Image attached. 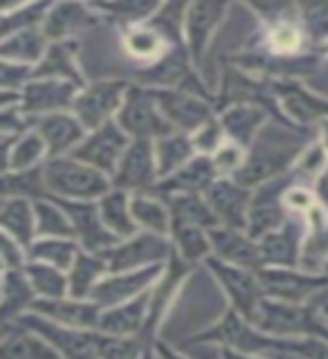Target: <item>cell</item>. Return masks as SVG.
<instances>
[{
  "instance_id": "603a6c76",
  "label": "cell",
  "mask_w": 328,
  "mask_h": 359,
  "mask_svg": "<svg viewBox=\"0 0 328 359\" xmlns=\"http://www.w3.org/2000/svg\"><path fill=\"white\" fill-rule=\"evenodd\" d=\"M256 276L261 280L265 292L288 303L301 301L303 297H308L313 290H317L326 283L324 278L301 276L297 272H290V269H270V272H256Z\"/></svg>"
},
{
  "instance_id": "f35d334b",
  "label": "cell",
  "mask_w": 328,
  "mask_h": 359,
  "mask_svg": "<svg viewBox=\"0 0 328 359\" xmlns=\"http://www.w3.org/2000/svg\"><path fill=\"white\" fill-rule=\"evenodd\" d=\"M34 299V287L27 274H20L18 269H5L3 278V314L5 319L18 317L22 308H27Z\"/></svg>"
},
{
  "instance_id": "44dd1931",
  "label": "cell",
  "mask_w": 328,
  "mask_h": 359,
  "mask_svg": "<svg viewBox=\"0 0 328 359\" xmlns=\"http://www.w3.org/2000/svg\"><path fill=\"white\" fill-rule=\"evenodd\" d=\"M37 133L48 144V153L52 157H59L65 151H74L79 142L84 140V123L65 112H52L43 115L37 123Z\"/></svg>"
},
{
  "instance_id": "f546056e",
  "label": "cell",
  "mask_w": 328,
  "mask_h": 359,
  "mask_svg": "<svg viewBox=\"0 0 328 359\" xmlns=\"http://www.w3.org/2000/svg\"><path fill=\"white\" fill-rule=\"evenodd\" d=\"M90 14L86 11L84 5H70V3H63V5H54L50 9L48 18H45V27L43 34L48 39L54 41H61L70 34L84 29L90 25Z\"/></svg>"
},
{
  "instance_id": "b9f144b4",
  "label": "cell",
  "mask_w": 328,
  "mask_h": 359,
  "mask_svg": "<svg viewBox=\"0 0 328 359\" xmlns=\"http://www.w3.org/2000/svg\"><path fill=\"white\" fill-rule=\"evenodd\" d=\"M45 191H48V187H45L43 168H29V171H18V173H5V180H3L5 198L34 196L37 200H41Z\"/></svg>"
},
{
  "instance_id": "d6986e66",
  "label": "cell",
  "mask_w": 328,
  "mask_h": 359,
  "mask_svg": "<svg viewBox=\"0 0 328 359\" xmlns=\"http://www.w3.org/2000/svg\"><path fill=\"white\" fill-rule=\"evenodd\" d=\"M34 310L41 312L43 317L59 321L67 328H99L101 306L95 301L84 303L79 299H41L34 303Z\"/></svg>"
},
{
  "instance_id": "f907efd6",
  "label": "cell",
  "mask_w": 328,
  "mask_h": 359,
  "mask_svg": "<svg viewBox=\"0 0 328 359\" xmlns=\"http://www.w3.org/2000/svg\"><path fill=\"white\" fill-rule=\"evenodd\" d=\"M273 45L279 50V52H292L299 45V34L297 29L284 22V25H279L275 32H273Z\"/></svg>"
},
{
  "instance_id": "d4e9b609",
  "label": "cell",
  "mask_w": 328,
  "mask_h": 359,
  "mask_svg": "<svg viewBox=\"0 0 328 359\" xmlns=\"http://www.w3.org/2000/svg\"><path fill=\"white\" fill-rule=\"evenodd\" d=\"M263 265L273 263L281 267H295L299 254V229L295 224H284V229L270 231L258 241Z\"/></svg>"
},
{
  "instance_id": "9a60e30c",
  "label": "cell",
  "mask_w": 328,
  "mask_h": 359,
  "mask_svg": "<svg viewBox=\"0 0 328 359\" xmlns=\"http://www.w3.org/2000/svg\"><path fill=\"white\" fill-rule=\"evenodd\" d=\"M160 274V267L157 265H149L144 269H135V272H122L115 274L101 283L95 285V290L90 292V301L99 303L101 308H115L122 306L124 301H129L131 297H135L138 292H142L149 283L157 278Z\"/></svg>"
},
{
  "instance_id": "4316f807",
  "label": "cell",
  "mask_w": 328,
  "mask_h": 359,
  "mask_svg": "<svg viewBox=\"0 0 328 359\" xmlns=\"http://www.w3.org/2000/svg\"><path fill=\"white\" fill-rule=\"evenodd\" d=\"M3 359H61L54 346H48L39 334L29 328H16L5 332L3 339Z\"/></svg>"
},
{
  "instance_id": "484cf974",
  "label": "cell",
  "mask_w": 328,
  "mask_h": 359,
  "mask_svg": "<svg viewBox=\"0 0 328 359\" xmlns=\"http://www.w3.org/2000/svg\"><path fill=\"white\" fill-rule=\"evenodd\" d=\"M3 227L20 245H29L37 233V211L25 198H5L3 200Z\"/></svg>"
},
{
  "instance_id": "4dcf8cb0",
  "label": "cell",
  "mask_w": 328,
  "mask_h": 359,
  "mask_svg": "<svg viewBox=\"0 0 328 359\" xmlns=\"http://www.w3.org/2000/svg\"><path fill=\"white\" fill-rule=\"evenodd\" d=\"M99 213H101L104 224L115 236H124V238H133L135 236L138 222L133 220L131 202H129L124 191H112V194H106L104 198H101Z\"/></svg>"
},
{
  "instance_id": "8992f818",
  "label": "cell",
  "mask_w": 328,
  "mask_h": 359,
  "mask_svg": "<svg viewBox=\"0 0 328 359\" xmlns=\"http://www.w3.org/2000/svg\"><path fill=\"white\" fill-rule=\"evenodd\" d=\"M207 265L218 276L225 292L232 297L236 312L256 323L258 310H261V294H263V285L258 276L247 272L245 267H236L225 261H216V258H209Z\"/></svg>"
},
{
  "instance_id": "94428289",
  "label": "cell",
  "mask_w": 328,
  "mask_h": 359,
  "mask_svg": "<svg viewBox=\"0 0 328 359\" xmlns=\"http://www.w3.org/2000/svg\"><path fill=\"white\" fill-rule=\"evenodd\" d=\"M142 359H151V355H149V353H146V355H144Z\"/></svg>"
},
{
  "instance_id": "5b68a950",
  "label": "cell",
  "mask_w": 328,
  "mask_h": 359,
  "mask_svg": "<svg viewBox=\"0 0 328 359\" xmlns=\"http://www.w3.org/2000/svg\"><path fill=\"white\" fill-rule=\"evenodd\" d=\"M129 83L124 81H99L86 88L74 99V117L84 123V128L97 130L104 123L112 121V115L122 108L129 95Z\"/></svg>"
},
{
  "instance_id": "f6af8a7d",
  "label": "cell",
  "mask_w": 328,
  "mask_h": 359,
  "mask_svg": "<svg viewBox=\"0 0 328 359\" xmlns=\"http://www.w3.org/2000/svg\"><path fill=\"white\" fill-rule=\"evenodd\" d=\"M126 50L133 54V56H140V59H149V56H155V54H160L162 50V41L160 36H157L155 32L151 29H133L126 34Z\"/></svg>"
},
{
  "instance_id": "1f68e13d",
  "label": "cell",
  "mask_w": 328,
  "mask_h": 359,
  "mask_svg": "<svg viewBox=\"0 0 328 359\" xmlns=\"http://www.w3.org/2000/svg\"><path fill=\"white\" fill-rule=\"evenodd\" d=\"M196 144L187 135H169V137L157 140L155 146V160H157V175H173L178 168H183L187 162H191Z\"/></svg>"
},
{
  "instance_id": "30bf717a",
  "label": "cell",
  "mask_w": 328,
  "mask_h": 359,
  "mask_svg": "<svg viewBox=\"0 0 328 359\" xmlns=\"http://www.w3.org/2000/svg\"><path fill=\"white\" fill-rule=\"evenodd\" d=\"M162 115L171 121L173 128L183 130H200L211 119V110L205 101L185 93V90H153Z\"/></svg>"
},
{
  "instance_id": "d590c367",
  "label": "cell",
  "mask_w": 328,
  "mask_h": 359,
  "mask_svg": "<svg viewBox=\"0 0 328 359\" xmlns=\"http://www.w3.org/2000/svg\"><path fill=\"white\" fill-rule=\"evenodd\" d=\"M108 263L101 261L97 256H86V254H79L77 261L72 265V272H70V294L72 299H90V292L95 290V280L108 272Z\"/></svg>"
},
{
  "instance_id": "681fc988",
  "label": "cell",
  "mask_w": 328,
  "mask_h": 359,
  "mask_svg": "<svg viewBox=\"0 0 328 359\" xmlns=\"http://www.w3.org/2000/svg\"><path fill=\"white\" fill-rule=\"evenodd\" d=\"M99 7L106 11H115V14L129 20L144 18V16H149L153 9H157L155 3H117V5H99Z\"/></svg>"
},
{
  "instance_id": "9c48e42d",
  "label": "cell",
  "mask_w": 328,
  "mask_h": 359,
  "mask_svg": "<svg viewBox=\"0 0 328 359\" xmlns=\"http://www.w3.org/2000/svg\"><path fill=\"white\" fill-rule=\"evenodd\" d=\"M207 205L216 213L218 222L230 229H247L252 198L247 189L232 180H216L207 191Z\"/></svg>"
},
{
  "instance_id": "f1b7e54d",
  "label": "cell",
  "mask_w": 328,
  "mask_h": 359,
  "mask_svg": "<svg viewBox=\"0 0 328 359\" xmlns=\"http://www.w3.org/2000/svg\"><path fill=\"white\" fill-rule=\"evenodd\" d=\"M72 52L74 45L67 41H59L48 48L41 63L37 65V70L32 74L37 79H59L63 76L65 81H70L74 86H81V76H79L77 67L72 63Z\"/></svg>"
},
{
  "instance_id": "e0dca14e",
  "label": "cell",
  "mask_w": 328,
  "mask_h": 359,
  "mask_svg": "<svg viewBox=\"0 0 328 359\" xmlns=\"http://www.w3.org/2000/svg\"><path fill=\"white\" fill-rule=\"evenodd\" d=\"M288 184V180L277 177L265 182L256 191L250 205V218H247V233L250 238H263L270 231H277V227L284 222V213L279 207V194Z\"/></svg>"
},
{
  "instance_id": "8d00e7d4",
  "label": "cell",
  "mask_w": 328,
  "mask_h": 359,
  "mask_svg": "<svg viewBox=\"0 0 328 359\" xmlns=\"http://www.w3.org/2000/svg\"><path fill=\"white\" fill-rule=\"evenodd\" d=\"M265 119V112L258 110L256 106H236L228 110L221 119V126L228 130L236 144H247L252 142V135L261 126Z\"/></svg>"
},
{
  "instance_id": "5bb4252c",
  "label": "cell",
  "mask_w": 328,
  "mask_h": 359,
  "mask_svg": "<svg viewBox=\"0 0 328 359\" xmlns=\"http://www.w3.org/2000/svg\"><path fill=\"white\" fill-rule=\"evenodd\" d=\"M77 99V86L65 79H37L29 81L22 90V110L25 112H61L63 108L72 106Z\"/></svg>"
},
{
  "instance_id": "ab89813d",
  "label": "cell",
  "mask_w": 328,
  "mask_h": 359,
  "mask_svg": "<svg viewBox=\"0 0 328 359\" xmlns=\"http://www.w3.org/2000/svg\"><path fill=\"white\" fill-rule=\"evenodd\" d=\"M48 144L43 142L39 133H25L20 140H16V146L5 155V173H18V171H29L34 168Z\"/></svg>"
},
{
  "instance_id": "7a4b0ae2",
  "label": "cell",
  "mask_w": 328,
  "mask_h": 359,
  "mask_svg": "<svg viewBox=\"0 0 328 359\" xmlns=\"http://www.w3.org/2000/svg\"><path fill=\"white\" fill-rule=\"evenodd\" d=\"M45 187L50 194L72 200H90L108 194L106 173L88 166L74 157H52L43 168Z\"/></svg>"
},
{
  "instance_id": "cb8c5ba5",
  "label": "cell",
  "mask_w": 328,
  "mask_h": 359,
  "mask_svg": "<svg viewBox=\"0 0 328 359\" xmlns=\"http://www.w3.org/2000/svg\"><path fill=\"white\" fill-rule=\"evenodd\" d=\"M149 306V297L142 294L122 306L108 308L99 319V330L110 337H129L135 334L144 323V312Z\"/></svg>"
},
{
  "instance_id": "9f6ffc18",
  "label": "cell",
  "mask_w": 328,
  "mask_h": 359,
  "mask_svg": "<svg viewBox=\"0 0 328 359\" xmlns=\"http://www.w3.org/2000/svg\"><path fill=\"white\" fill-rule=\"evenodd\" d=\"M320 196H322V200L328 205V173L322 177V182H320Z\"/></svg>"
},
{
  "instance_id": "f5cc1de1",
  "label": "cell",
  "mask_w": 328,
  "mask_h": 359,
  "mask_svg": "<svg viewBox=\"0 0 328 359\" xmlns=\"http://www.w3.org/2000/svg\"><path fill=\"white\" fill-rule=\"evenodd\" d=\"M324 160H326V153H324V146H313V149L306 153V157L301 160V171L303 173H315L324 168Z\"/></svg>"
},
{
  "instance_id": "8fae6325",
  "label": "cell",
  "mask_w": 328,
  "mask_h": 359,
  "mask_svg": "<svg viewBox=\"0 0 328 359\" xmlns=\"http://www.w3.org/2000/svg\"><path fill=\"white\" fill-rule=\"evenodd\" d=\"M65 209V213L70 216L74 224V233L81 238V243L88 247L90 252L106 254L115 245V233H110L108 227L101 220L99 207H95L93 202L86 200H56Z\"/></svg>"
},
{
  "instance_id": "7bdbcfd3",
  "label": "cell",
  "mask_w": 328,
  "mask_h": 359,
  "mask_svg": "<svg viewBox=\"0 0 328 359\" xmlns=\"http://www.w3.org/2000/svg\"><path fill=\"white\" fill-rule=\"evenodd\" d=\"M77 247L65 238H48L32 245V258L34 261H45L59 269H72L77 261Z\"/></svg>"
},
{
  "instance_id": "60d3db41",
  "label": "cell",
  "mask_w": 328,
  "mask_h": 359,
  "mask_svg": "<svg viewBox=\"0 0 328 359\" xmlns=\"http://www.w3.org/2000/svg\"><path fill=\"white\" fill-rule=\"evenodd\" d=\"M281 99L284 106L292 117L299 121H313L328 115V104L317 97H313L306 90H301L297 86H286L281 90Z\"/></svg>"
},
{
  "instance_id": "d6a6232c",
  "label": "cell",
  "mask_w": 328,
  "mask_h": 359,
  "mask_svg": "<svg viewBox=\"0 0 328 359\" xmlns=\"http://www.w3.org/2000/svg\"><path fill=\"white\" fill-rule=\"evenodd\" d=\"M3 59L9 63H27L39 61L45 56V34H39L37 29H22L3 39Z\"/></svg>"
},
{
  "instance_id": "bcb514c9",
  "label": "cell",
  "mask_w": 328,
  "mask_h": 359,
  "mask_svg": "<svg viewBox=\"0 0 328 359\" xmlns=\"http://www.w3.org/2000/svg\"><path fill=\"white\" fill-rule=\"evenodd\" d=\"M101 359H142V344L135 339H119V337H101L99 346Z\"/></svg>"
},
{
  "instance_id": "277c9868",
  "label": "cell",
  "mask_w": 328,
  "mask_h": 359,
  "mask_svg": "<svg viewBox=\"0 0 328 359\" xmlns=\"http://www.w3.org/2000/svg\"><path fill=\"white\" fill-rule=\"evenodd\" d=\"M129 135L122 130L117 121H108L101 128L90 133L81 144L72 151V157L88 166L97 168L101 173L115 175L124 153L129 151Z\"/></svg>"
},
{
  "instance_id": "91938a15",
  "label": "cell",
  "mask_w": 328,
  "mask_h": 359,
  "mask_svg": "<svg viewBox=\"0 0 328 359\" xmlns=\"http://www.w3.org/2000/svg\"><path fill=\"white\" fill-rule=\"evenodd\" d=\"M324 146L328 149V123H326V142H324Z\"/></svg>"
},
{
  "instance_id": "e575fe53",
  "label": "cell",
  "mask_w": 328,
  "mask_h": 359,
  "mask_svg": "<svg viewBox=\"0 0 328 359\" xmlns=\"http://www.w3.org/2000/svg\"><path fill=\"white\" fill-rule=\"evenodd\" d=\"M25 274L37 294L43 299H63L70 292V280H65L59 267L48 263H32L27 265Z\"/></svg>"
},
{
  "instance_id": "c3c4849f",
  "label": "cell",
  "mask_w": 328,
  "mask_h": 359,
  "mask_svg": "<svg viewBox=\"0 0 328 359\" xmlns=\"http://www.w3.org/2000/svg\"><path fill=\"white\" fill-rule=\"evenodd\" d=\"M243 151L239 144H223L214 155V166L216 171H239L243 166Z\"/></svg>"
},
{
  "instance_id": "74e56055",
  "label": "cell",
  "mask_w": 328,
  "mask_h": 359,
  "mask_svg": "<svg viewBox=\"0 0 328 359\" xmlns=\"http://www.w3.org/2000/svg\"><path fill=\"white\" fill-rule=\"evenodd\" d=\"M131 213L133 220L151 233L162 236L171 227V211H166L160 200H153L149 196H135L131 200Z\"/></svg>"
},
{
  "instance_id": "7402d4cb",
  "label": "cell",
  "mask_w": 328,
  "mask_h": 359,
  "mask_svg": "<svg viewBox=\"0 0 328 359\" xmlns=\"http://www.w3.org/2000/svg\"><path fill=\"white\" fill-rule=\"evenodd\" d=\"M223 11L225 5L221 3H194L187 7V43L189 52L196 61L205 52L211 32L218 25Z\"/></svg>"
},
{
  "instance_id": "680465c9",
  "label": "cell",
  "mask_w": 328,
  "mask_h": 359,
  "mask_svg": "<svg viewBox=\"0 0 328 359\" xmlns=\"http://www.w3.org/2000/svg\"><path fill=\"white\" fill-rule=\"evenodd\" d=\"M160 355H162V359H183V357H178L176 353L169 351L166 346H160Z\"/></svg>"
},
{
  "instance_id": "6f0895ef",
  "label": "cell",
  "mask_w": 328,
  "mask_h": 359,
  "mask_svg": "<svg viewBox=\"0 0 328 359\" xmlns=\"http://www.w3.org/2000/svg\"><path fill=\"white\" fill-rule=\"evenodd\" d=\"M223 359H252V357L241 355V353H234V351H230V348H225V351H223Z\"/></svg>"
},
{
  "instance_id": "6da1fadb",
  "label": "cell",
  "mask_w": 328,
  "mask_h": 359,
  "mask_svg": "<svg viewBox=\"0 0 328 359\" xmlns=\"http://www.w3.org/2000/svg\"><path fill=\"white\" fill-rule=\"evenodd\" d=\"M297 149L299 146L295 142H290L288 137H279L277 130H261L252 144L247 160L236 171L234 182L250 189L256 184H265L270 180H277V175L284 168H288Z\"/></svg>"
},
{
  "instance_id": "816d5d0a",
  "label": "cell",
  "mask_w": 328,
  "mask_h": 359,
  "mask_svg": "<svg viewBox=\"0 0 328 359\" xmlns=\"http://www.w3.org/2000/svg\"><path fill=\"white\" fill-rule=\"evenodd\" d=\"M292 348L303 353L308 359H328V344H324V341L308 339V341H301V344H292Z\"/></svg>"
},
{
  "instance_id": "2e32d148",
  "label": "cell",
  "mask_w": 328,
  "mask_h": 359,
  "mask_svg": "<svg viewBox=\"0 0 328 359\" xmlns=\"http://www.w3.org/2000/svg\"><path fill=\"white\" fill-rule=\"evenodd\" d=\"M200 339L230 344V346H234V351L245 353V355L270 353L277 346L275 341H270L268 337L256 334V332H252V328H247L245 321L241 319V314L236 310H230L216 328H211L209 332L200 334Z\"/></svg>"
},
{
  "instance_id": "52a82bcc",
  "label": "cell",
  "mask_w": 328,
  "mask_h": 359,
  "mask_svg": "<svg viewBox=\"0 0 328 359\" xmlns=\"http://www.w3.org/2000/svg\"><path fill=\"white\" fill-rule=\"evenodd\" d=\"M20 323L25 325V328L34 330L37 334H43L45 339H50L56 351L63 353L67 359H101L99 357V346H101L99 334L81 332L79 328H67V325L52 323L48 319L34 317V314L22 317Z\"/></svg>"
},
{
  "instance_id": "3957f363",
  "label": "cell",
  "mask_w": 328,
  "mask_h": 359,
  "mask_svg": "<svg viewBox=\"0 0 328 359\" xmlns=\"http://www.w3.org/2000/svg\"><path fill=\"white\" fill-rule=\"evenodd\" d=\"M117 123L124 133L135 140H151V137L162 140L173 135L176 130L171 126V121L162 115L153 90H142V88L129 90V95L117 112Z\"/></svg>"
},
{
  "instance_id": "db71d44e",
  "label": "cell",
  "mask_w": 328,
  "mask_h": 359,
  "mask_svg": "<svg viewBox=\"0 0 328 359\" xmlns=\"http://www.w3.org/2000/svg\"><path fill=\"white\" fill-rule=\"evenodd\" d=\"M3 258L7 269H14L20 265V254H18V243L11 238V236H3Z\"/></svg>"
},
{
  "instance_id": "7c38bea8",
  "label": "cell",
  "mask_w": 328,
  "mask_h": 359,
  "mask_svg": "<svg viewBox=\"0 0 328 359\" xmlns=\"http://www.w3.org/2000/svg\"><path fill=\"white\" fill-rule=\"evenodd\" d=\"M166 252H169V245L164 243L162 236L142 233V236H133L129 243L112 247L104 256H106L110 272L122 274V272H126V269L144 267L149 263H160L166 256Z\"/></svg>"
},
{
  "instance_id": "ee69618b",
  "label": "cell",
  "mask_w": 328,
  "mask_h": 359,
  "mask_svg": "<svg viewBox=\"0 0 328 359\" xmlns=\"http://www.w3.org/2000/svg\"><path fill=\"white\" fill-rule=\"evenodd\" d=\"M176 241L180 245V252H183L185 261H200L205 258L207 252L211 250V241L209 236L202 233L200 227H180L173 229Z\"/></svg>"
},
{
  "instance_id": "ac0fdd59",
  "label": "cell",
  "mask_w": 328,
  "mask_h": 359,
  "mask_svg": "<svg viewBox=\"0 0 328 359\" xmlns=\"http://www.w3.org/2000/svg\"><path fill=\"white\" fill-rule=\"evenodd\" d=\"M209 241H211V250L221 256V261L236 265V267H245V269H258L263 265L261 250H258V243H254L250 236H243L239 229H230V227H221V229H209Z\"/></svg>"
},
{
  "instance_id": "7dc6e473",
  "label": "cell",
  "mask_w": 328,
  "mask_h": 359,
  "mask_svg": "<svg viewBox=\"0 0 328 359\" xmlns=\"http://www.w3.org/2000/svg\"><path fill=\"white\" fill-rule=\"evenodd\" d=\"M45 9H50V5H27L20 7L16 14H5L3 16V39L11 36V34L22 32V29H32L34 18H41V14Z\"/></svg>"
},
{
  "instance_id": "4fadbf2b",
  "label": "cell",
  "mask_w": 328,
  "mask_h": 359,
  "mask_svg": "<svg viewBox=\"0 0 328 359\" xmlns=\"http://www.w3.org/2000/svg\"><path fill=\"white\" fill-rule=\"evenodd\" d=\"M157 175V160L155 149L149 140H135L131 142L129 151L124 153L122 162L117 166L112 182L122 189H149Z\"/></svg>"
},
{
  "instance_id": "ffe728a7",
  "label": "cell",
  "mask_w": 328,
  "mask_h": 359,
  "mask_svg": "<svg viewBox=\"0 0 328 359\" xmlns=\"http://www.w3.org/2000/svg\"><path fill=\"white\" fill-rule=\"evenodd\" d=\"M216 175V166L214 160H209L207 155H198L191 162H187L183 168H178L173 175L164 177L157 191H164V194H176V196H198L200 191H209L211 184L216 182L214 180Z\"/></svg>"
},
{
  "instance_id": "836d02e7",
  "label": "cell",
  "mask_w": 328,
  "mask_h": 359,
  "mask_svg": "<svg viewBox=\"0 0 328 359\" xmlns=\"http://www.w3.org/2000/svg\"><path fill=\"white\" fill-rule=\"evenodd\" d=\"M34 211H37V231L41 236H52V238H70L74 233V224L70 216L59 202L37 200L34 202Z\"/></svg>"
},
{
  "instance_id": "11a10c76",
  "label": "cell",
  "mask_w": 328,
  "mask_h": 359,
  "mask_svg": "<svg viewBox=\"0 0 328 359\" xmlns=\"http://www.w3.org/2000/svg\"><path fill=\"white\" fill-rule=\"evenodd\" d=\"M286 202H288V207L303 211V209H308L313 205V198H310V194L306 189H290L286 194Z\"/></svg>"
},
{
  "instance_id": "83f0119b",
  "label": "cell",
  "mask_w": 328,
  "mask_h": 359,
  "mask_svg": "<svg viewBox=\"0 0 328 359\" xmlns=\"http://www.w3.org/2000/svg\"><path fill=\"white\" fill-rule=\"evenodd\" d=\"M171 229H180V227H216V213L211 211V207L207 205V200H200L198 196H176L171 202Z\"/></svg>"
},
{
  "instance_id": "ba28073f",
  "label": "cell",
  "mask_w": 328,
  "mask_h": 359,
  "mask_svg": "<svg viewBox=\"0 0 328 359\" xmlns=\"http://www.w3.org/2000/svg\"><path fill=\"white\" fill-rule=\"evenodd\" d=\"M256 323L273 334H313L328 337V330L313 317V312L295 303H261Z\"/></svg>"
}]
</instances>
